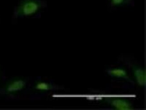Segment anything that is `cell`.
Listing matches in <instances>:
<instances>
[{"mask_svg": "<svg viewBox=\"0 0 146 110\" xmlns=\"http://www.w3.org/2000/svg\"><path fill=\"white\" fill-rule=\"evenodd\" d=\"M40 5L34 0H28L24 1L17 9V14L21 16H29L38 11Z\"/></svg>", "mask_w": 146, "mask_h": 110, "instance_id": "cell-1", "label": "cell"}, {"mask_svg": "<svg viewBox=\"0 0 146 110\" xmlns=\"http://www.w3.org/2000/svg\"><path fill=\"white\" fill-rule=\"evenodd\" d=\"M25 86V82L23 80H15L7 85L5 91L7 93H13L22 90Z\"/></svg>", "mask_w": 146, "mask_h": 110, "instance_id": "cell-2", "label": "cell"}, {"mask_svg": "<svg viewBox=\"0 0 146 110\" xmlns=\"http://www.w3.org/2000/svg\"><path fill=\"white\" fill-rule=\"evenodd\" d=\"M111 105L118 110H129L132 109L130 104L125 100L116 99L111 101Z\"/></svg>", "mask_w": 146, "mask_h": 110, "instance_id": "cell-3", "label": "cell"}, {"mask_svg": "<svg viewBox=\"0 0 146 110\" xmlns=\"http://www.w3.org/2000/svg\"><path fill=\"white\" fill-rule=\"evenodd\" d=\"M135 78L140 85L144 86L146 84V73L144 70L140 68H135L133 70Z\"/></svg>", "mask_w": 146, "mask_h": 110, "instance_id": "cell-4", "label": "cell"}, {"mask_svg": "<svg viewBox=\"0 0 146 110\" xmlns=\"http://www.w3.org/2000/svg\"><path fill=\"white\" fill-rule=\"evenodd\" d=\"M109 73L112 76L118 77H124L127 76L126 71L124 69H114L109 71Z\"/></svg>", "mask_w": 146, "mask_h": 110, "instance_id": "cell-5", "label": "cell"}, {"mask_svg": "<svg viewBox=\"0 0 146 110\" xmlns=\"http://www.w3.org/2000/svg\"><path fill=\"white\" fill-rule=\"evenodd\" d=\"M35 88L37 90L45 91V90H50L52 88V86L47 83L38 82L35 85Z\"/></svg>", "mask_w": 146, "mask_h": 110, "instance_id": "cell-6", "label": "cell"}, {"mask_svg": "<svg viewBox=\"0 0 146 110\" xmlns=\"http://www.w3.org/2000/svg\"><path fill=\"white\" fill-rule=\"evenodd\" d=\"M131 0H109L112 5L119 6L128 3Z\"/></svg>", "mask_w": 146, "mask_h": 110, "instance_id": "cell-7", "label": "cell"}]
</instances>
